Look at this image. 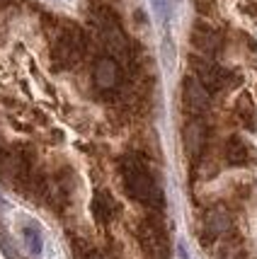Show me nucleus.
Segmentation results:
<instances>
[{"label": "nucleus", "instance_id": "obj_7", "mask_svg": "<svg viewBox=\"0 0 257 259\" xmlns=\"http://www.w3.org/2000/svg\"><path fill=\"white\" fill-rule=\"evenodd\" d=\"M192 44L197 49V56H206L213 58L224 51V34L218 29H213L211 24L206 22H197L194 29H192Z\"/></svg>", "mask_w": 257, "mask_h": 259}, {"label": "nucleus", "instance_id": "obj_10", "mask_svg": "<svg viewBox=\"0 0 257 259\" xmlns=\"http://www.w3.org/2000/svg\"><path fill=\"white\" fill-rule=\"evenodd\" d=\"M90 211H92V218H95V223H100V226H107L109 221L114 218L117 213V201H114V196L109 192H95L92 196V203H90Z\"/></svg>", "mask_w": 257, "mask_h": 259}, {"label": "nucleus", "instance_id": "obj_14", "mask_svg": "<svg viewBox=\"0 0 257 259\" xmlns=\"http://www.w3.org/2000/svg\"><path fill=\"white\" fill-rule=\"evenodd\" d=\"M240 10L245 12V15H250L252 20H257V0H243Z\"/></svg>", "mask_w": 257, "mask_h": 259}, {"label": "nucleus", "instance_id": "obj_15", "mask_svg": "<svg viewBox=\"0 0 257 259\" xmlns=\"http://www.w3.org/2000/svg\"><path fill=\"white\" fill-rule=\"evenodd\" d=\"M153 8H156V12L163 17V15H165V0H153Z\"/></svg>", "mask_w": 257, "mask_h": 259}, {"label": "nucleus", "instance_id": "obj_17", "mask_svg": "<svg viewBox=\"0 0 257 259\" xmlns=\"http://www.w3.org/2000/svg\"><path fill=\"white\" fill-rule=\"evenodd\" d=\"M3 211H8V203H5V199L0 196V213H3Z\"/></svg>", "mask_w": 257, "mask_h": 259}, {"label": "nucleus", "instance_id": "obj_4", "mask_svg": "<svg viewBox=\"0 0 257 259\" xmlns=\"http://www.w3.org/2000/svg\"><path fill=\"white\" fill-rule=\"evenodd\" d=\"M138 242H141L143 252L151 259H168V237H165V230H163V226L158 221L148 218V221L141 223Z\"/></svg>", "mask_w": 257, "mask_h": 259}, {"label": "nucleus", "instance_id": "obj_3", "mask_svg": "<svg viewBox=\"0 0 257 259\" xmlns=\"http://www.w3.org/2000/svg\"><path fill=\"white\" fill-rule=\"evenodd\" d=\"M231 230H233V213L224 206H213L201 218V242L204 245L228 235Z\"/></svg>", "mask_w": 257, "mask_h": 259}, {"label": "nucleus", "instance_id": "obj_2", "mask_svg": "<svg viewBox=\"0 0 257 259\" xmlns=\"http://www.w3.org/2000/svg\"><path fill=\"white\" fill-rule=\"evenodd\" d=\"M192 70H194V78L199 80L209 92H221L228 88V75H231V70L221 68L213 58L192 56Z\"/></svg>", "mask_w": 257, "mask_h": 259}, {"label": "nucleus", "instance_id": "obj_1", "mask_svg": "<svg viewBox=\"0 0 257 259\" xmlns=\"http://www.w3.org/2000/svg\"><path fill=\"white\" fill-rule=\"evenodd\" d=\"M119 175H122L124 192L134 201L143 203V206H163V194L138 155H124L119 160Z\"/></svg>", "mask_w": 257, "mask_h": 259}, {"label": "nucleus", "instance_id": "obj_8", "mask_svg": "<svg viewBox=\"0 0 257 259\" xmlns=\"http://www.w3.org/2000/svg\"><path fill=\"white\" fill-rule=\"evenodd\" d=\"M182 138H185V150L192 160L201 158V153L206 150V141H209V128H206V121L201 116H192L190 121L185 124V131H182Z\"/></svg>", "mask_w": 257, "mask_h": 259}, {"label": "nucleus", "instance_id": "obj_12", "mask_svg": "<svg viewBox=\"0 0 257 259\" xmlns=\"http://www.w3.org/2000/svg\"><path fill=\"white\" fill-rule=\"evenodd\" d=\"M22 235H24V242H27V249L29 254H42V247H44V240H42V233L36 226H24L22 228Z\"/></svg>", "mask_w": 257, "mask_h": 259}, {"label": "nucleus", "instance_id": "obj_13", "mask_svg": "<svg viewBox=\"0 0 257 259\" xmlns=\"http://www.w3.org/2000/svg\"><path fill=\"white\" fill-rule=\"evenodd\" d=\"M0 249L5 252V257H8V259H20L17 249H15V245L8 240V233H5L3 228H0Z\"/></svg>", "mask_w": 257, "mask_h": 259}, {"label": "nucleus", "instance_id": "obj_5", "mask_svg": "<svg viewBox=\"0 0 257 259\" xmlns=\"http://www.w3.org/2000/svg\"><path fill=\"white\" fill-rule=\"evenodd\" d=\"M92 80L102 92H117L124 82L122 63L112 56H100L92 68Z\"/></svg>", "mask_w": 257, "mask_h": 259}, {"label": "nucleus", "instance_id": "obj_6", "mask_svg": "<svg viewBox=\"0 0 257 259\" xmlns=\"http://www.w3.org/2000/svg\"><path fill=\"white\" fill-rule=\"evenodd\" d=\"M182 102H185V109L192 116H204L211 109V92L206 90L194 75H187L182 80Z\"/></svg>", "mask_w": 257, "mask_h": 259}, {"label": "nucleus", "instance_id": "obj_9", "mask_svg": "<svg viewBox=\"0 0 257 259\" xmlns=\"http://www.w3.org/2000/svg\"><path fill=\"white\" fill-rule=\"evenodd\" d=\"M224 162L228 167H245V165H255L257 153L255 148L240 136H231L224 143Z\"/></svg>", "mask_w": 257, "mask_h": 259}, {"label": "nucleus", "instance_id": "obj_11", "mask_svg": "<svg viewBox=\"0 0 257 259\" xmlns=\"http://www.w3.org/2000/svg\"><path fill=\"white\" fill-rule=\"evenodd\" d=\"M235 116L240 119V124L245 126L247 131H257V107L250 95H240L235 102Z\"/></svg>", "mask_w": 257, "mask_h": 259}, {"label": "nucleus", "instance_id": "obj_16", "mask_svg": "<svg viewBox=\"0 0 257 259\" xmlns=\"http://www.w3.org/2000/svg\"><path fill=\"white\" fill-rule=\"evenodd\" d=\"M83 259H104V257H102L100 252H88V254H85Z\"/></svg>", "mask_w": 257, "mask_h": 259}]
</instances>
